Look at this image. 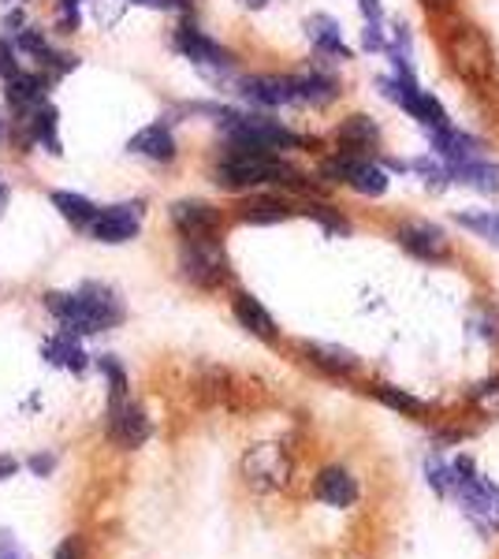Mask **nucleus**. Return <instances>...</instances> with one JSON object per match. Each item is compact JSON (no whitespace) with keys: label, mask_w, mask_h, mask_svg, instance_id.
Here are the masks:
<instances>
[{"label":"nucleus","mask_w":499,"mask_h":559,"mask_svg":"<svg viewBox=\"0 0 499 559\" xmlns=\"http://www.w3.org/2000/svg\"><path fill=\"white\" fill-rule=\"evenodd\" d=\"M4 205H8V183H0V213H4Z\"/></svg>","instance_id":"obj_46"},{"label":"nucleus","mask_w":499,"mask_h":559,"mask_svg":"<svg viewBox=\"0 0 499 559\" xmlns=\"http://www.w3.org/2000/svg\"><path fill=\"white\" fill-rule=\"evenodd\" d=\"M171 45H176L179 52L190 60L194 68H202L205 75H231L235 71V57L231 49H224L216 38H209V34L202 31V26L194 23H179L176 34H171Z\"/></svg>","instance_id":"obj_9"},{"label":"nucleus","mask_w":499,"mask_h":559,"mask_svg":"<svg viewBox=\"0 0 499 559\" xmlns=\"http://www.w3.org/2000/svg\"><path fill=\"white\" fill-rule=\"evenodd\" d=\"M425 139H429V153H437L443 165H462V160L488 157V142L477 139L474 131L455 128V123L437 128V131H425Z\"/></svg>","instance_id":"obj_17"},{"label":"nucleus","mask_w":499,"mask_h":559,"mask_svg":"<svg viewBox=\"0 0 499 559\" xmlns=\"http://www.w3.org/2000/svg\"><path fill=\"white\" fill-rule=\"evenodd\" d=\"M295 75V97H298V108H332L335 102L343 97V83L332 68H321V64H310L302 71H292Z\"/></svg>","instance_id":"obj_16"},{"label":"nucleus","mask_w":499,"mask_h":559,"mask_svg":"<svg viewBox=\"0 0 499 559\" xmlns=\"http://www.w3.org/2000/svg\"><path fill=\"white\" fill-rule=\"evenodd\" d=\"M317 179L324 187H347L358 198H384L392 187V176L384 173L377 157H351V153H332L317 165Z\"/></svg>","instance_id":"obj_4"},{"label":"nucleus","mask_w":499,"mask_h":559,"mask_svg":"<svg viewBox=\"0 0 499 559\" xmlns=\"http://www.w3.org/2000/svg\"><path fill=\"white\" fill-rule=\"evenodd\" d=\"M392 239L414 261H421V265H448V261L455 258L448 231H443L437 221H421V216H414V221H399Z\"/></svg>","instance_id":"obj_8"},{"label":"nucleus","mask_w":499,"mask_h":559,"mask_svg":"<svg viewBox=\"0 0 499 559\" xmlns=\"http://www.w3.org/2000/svg\"><path fill=\"white\" fill-rule=\"evenodd\" d=\"M369 392H373L377 403H384L388 411L403 414V418H425V414H429V403L417 400V395H411L406 388H399V384L377 381V384H369Z\"/></svg>","instance_id":"obj_25"},{"label":"nucleus","mask_w":499,"mask_h":559,"mask_svg":"<svg viewBox=\"0 0 499 559\" xmlns=\"http://www.w3.org/2000/svg\"><path fill=\"white\" fill-rule=\"evenodd\" d=\"M384 131H380L377 116L369 112H347L332 128V153H351V157H377Z\"/></svg>","instance_id":"obj_12"},{"label":"nucleus","mask_w":499,"mask_h":559,"mask_svg":"<svg viewBox=\"0 0 499 559\" xmlns=\"http://www.w3.org/2000/svg\"><path fill=\"white\" fill-rule=\"evenodd\" d=\"M15 474V459H0V477Z\"/></svg>","instance_id":"obj_44"},{"label":"nucleus","mask_w":499,"mask_h":559,"mask_svg":"<svg viewBox=\"0 0 499 559\" xmlns=\"http://www.w3.org/2000/svg\"><path fill=\"white\" fill-rule=\"evenodd\" d=\"M302 216V198L284 194V191H253L247 202L239 205V221L242 224H258V228H269V224H287Z\"/></svg>","instance_id":"obj_15"},{"label":"nucleus","mask_w":499,"mask_h":559,"mask_svg":"<svg viewBox=\"0 0 499 559\" xmlns=\"http://www.w3.org/2000/svg\"><path fill=\"white\" fill-rule=\"evenodd\" d=\"M97 369H102L105 381H108V407L123 403L127 400V369L120 366V358H116V355H102V358H97Z\"/></svg>","instance_id":"obj_33"},{"label":"nucleus","mask_w":499,"mask_h":559,"mask_svg":"<svg viewBox=\"0 0 499 559\" xmlns=\"http://www.w3.org/2000/svg\"><path fill=\"white\" fill-rule=\"evenodd\" d=\"M20 49L31 52V57H41L49 45H45V34L38 31V26H23V31H20Z\"/></svg>","instance_id":"obj_36"},{"label":"nucleus","mask_w":499,"mask_h":559,"mask_svg":"<svg viewBox=\"0 0 499 559\" xmlns=\"http://www.w3.org/2000/svg\"><path fill=\"white\" fill-rule=\"evenodd\" d=\"M440 52L448 60L451 75L459 83H466L477 94H488L499 83V57H496V45L480 31L477 23L470 20H455L448 23V31L440 34Z\"/></svg>","instance_id":"obj_1"},{"label":"nucleus","mask_w":499,"mask_h":559,"mask_svg":"<svg viewBox=\"0 0 499 559\" xmlns=\"http://www.w3.org/2000/svg\"><path fill=\"white\" fill-rule=\"evenodd\" d=\"M474 329H477V336L485 340V344L499 347V306L488 299V295L474 306Z\"/></svg>","instance_id":"obj_34"},{"label":"nucleus","mask_w":499,"mask_h":559,"mask_svg":"<svg viewBox=\"0 0 499 559\" xmlns=\"http://www.w3.org/2000/svg\"><path fill=\"white\" fill-rule=\"evenodd\" d=\"M45 358H49L52 366L75 369V373H83V369H86V355H83V347H79V340L71 336V332H60V336L45 347Z\"/></svg>","instance_id":"obj_30"},{"label":"nucleus","mask_w":499,"mask_h":559,"mask_svg":"<svg viewBox=\"0 0 499 559\" xmlns=\"http://www.w3.org/2000/svg\"><path fill=\"white\" fill-rule=\"evenodd\" d=\"M295 474V459L280 440H265V444H253L247 455H242V477H247L250 489L258 492H276L287 489Z\"/></svg>","instance_id":"obj_7"},{"label":"nucleus","mask_w":499,"mask_h":559,"mask_svg":"<svg viewBox=\"0 0 499 559\" xmlns=\"http://www.w3.org/2000/svg\"><path fill=\"white\" fill-rule=\"evenodd\" d=\"M239 4H247V8H265L269 0H239Z\"/></svg>","instance_id":"obj_47"},{"label":"nucleus","mask_w":499,"mask_h":559,"mask_svg":"<svg viewBox=\"0 0 499 559\" xmlns=\"http://www.w3.org/2000/svg\"><path fill=\"white\" fill-rule=\"evenodd\" d=\"M231 313H235V321H239V329H247L250 336L265 340V344H276V340H280V324H276V318H272L269 306L261 302L258 295H250V292H235V299H231Z\"/></svg>","instance_id":"obj_21"},{"label":"nucleus","mask_w":499,"mask_h":559,"mask_svg":"<svg viewBox=\"0 0 499 559\" xmlns=\"http://www.w3.org/2000/svg\"><path fill=\"white\" fill-rule=\"evenodd\" d=\"M79 556H83V545H79V537H68L57 548V559H79Z\"/></svg>","instance_id":"obj_42"},{"label":"nucleus","mask_w":499,"mask_h":559,"mask_svg":"<svg viewBox=\"0 0 499 559\" xmlns=\"http://www.w3.org/2000/svg\"><path fill=\"white\" fill-rule=\"evenodd\" d=\"M443 492H455L459 508L477 522L488 534H499V485L477 474V466L470 459H455L448 463V481Z\"/></svg>","instance_id":"obj_3"},{"label":"nucleus","mask_w":499,"mask_h":559,"mask_svg":"<svg viewBox=\"0 0 499 559\" xmlns=\"http://www.w3.org/2000/svg\"><path fill=\"white\" fill-rule=\"evenodd\" d=\"M168 216L183 239H221L224 231V213L202 198H179L168 205Z\"/></svg>","instance_id":"obj_14"},{"label":"nucleus","mask_w":499,"mask_h":559,"mask_svg":"<svg viewBox=\"0 0 499 559\" xmlns=\"http://www.w3.org/2000/svg\"><path fill=\"white\" fill-rule=\"evenodd\" d=\"M8 26H20V31H23V12H8Z\"/></svg>","instance_id":"obj_45"},{"label":"nucleus","mask_w":499,"mask_h":559,"mask_svg":"<svg viewBox=\"0 0 499 559\" xmlns=\"http://www.w3.org/2000/svg\"><path fill=\"white\" fill-rule=\"evenodd\" d=\"M0 559H26L23 545L12 534H8V530H0Z\"/></svg>","instance_id":"obj_39"},{"label":"nucleus","mask_w":499,"mask_h":559,"mask_svg":"<svg viewBox=\"0 0 499 559\" xmlns=\"http://www.w3.org/2000/svg\"><path fill=\"white\" fill-rule=\"evenodd\" d=\"M45 90H49V79L45 75H15V79H8L4 97L15 112H26V108L45 102Z\"/></svg>","instance_id":"obj_27"},{"label":"nucleus","mask_w":499,"mask_h":559,"mask_svg":"<svg viewBox=\"0 0 499 559\" xmlns=\"http://www.w3.org/2000/svg\"><path fill=\"white\" fill-rule=\"evenodd\" d=\"M361 49L377 52V57H384V49H388V20L384 23H366V26H361Z\"/></svg>","instance_id":"obj_35"},{"label":"nucleus","mask_w":499,"mask_h":559,"mask_svg":"<svg viewBox=\"0 0 499 559\" xmlns=\"http://www.w3.org/2000/svg\"><path fill=\"white\" fill-rule=\"evenodd\" d=\"M417 4H421L425 15H448L451 8L459 4V0H417Z\"/></svg>","instance_id":"obj_41"},{"label":"nucleus","mask_w":499,"mask_h":559,"mask_svg":"<svg viewBox=\"0 0 499 559\" xmlns=\"http://www.w3.org/2000/svg\"><path fill=\"white\" fill-rule=\"evenodd\" d=\"M131 4L157 8V12H190V4H194V0H131Z\"/></svg>","instance_id":"obj_38"},{"label":"nucleus","mask_w":499,"mask_h":559,"mask_svg":"<svg viewBox=\"0 0 499 559\" xmlns=\"http://www.w3.org/2000/svg\"><path fill=\"white\" fill-rule=\"evenodd\" d=\"M451 187H466L485 198H499V160L492 157H477V160H462V165H448Z\"/></svg>","instance_id":"obj_22"},{"label":"nucleus","mask_w":499,"mask_h":559,"mask_svg":"<svg viewBox=\"0 0 499 559\" xmlns=\"http://www.w3.org/2000/svg\"><path fill=\"white\" fill-rule=\"evenodd\" d=\"M358 12L366 23H384V4L380 0H358Z\"/></svg>","instance_id":"obj_40"},{"label":"nucleus","mask_w":499,"mask_h":559,"mask_svg":"<svg viewBox=\"0 0 499 559\" xmlns=\"http://www.w3.org/2000/svg\"><path fill=\"white\" fill-rule=\"evenodd\" d=\"M302 216H310V221L321 224V231L332 239H347L354 231V224L347 221V216L335 210L332 202H324V198H302Z\"/></svg>","instance_id":"obj_26"},{"label":"nucleus","mask_w":499,"mask_h":559,"mask_svg":"<svg viewBox=\"0 0 499 559\" xmlns=\"http://www.w3.org/2000/svg\"><path fill=\"white\" fill-rule=\"evenodd\" d=\"M406 176H414L417 183L425 187L429 194H443L451 187V173H448V165L437 157V153H417V157L406 160Z\"/></svg>","instance_id":"obj_24"},{"label":"nucleus","mask_w":499,"mask_h":559,"mask_svg":"<svg viewBox=\"0 0 499 559\" xmlns=\"http://www.w3.org/2000/svg\"><path fill=\"white\" fill-rule=\"evenodd\" d=\"M235 94L247 102L253 112H276V108H298L295 75H239Z\"/></svg>","instance_id":"obj_10"},{"label":"nucleus","mask_w":499,"mask_h":559,"mask_svg":"<svg viewBox=\"0 0 499 559\" xmlns=\"http://www.w3.org/2000/svg\"><path fill=\"white\" fill-rule=\"evenodd\" d=\"M127 150L134 153V157H146V160H157V165H168V160H176V134L165 120L150 123V128H142L134 134L131 142H127Z\"/></svg>","instance_id":"obj_23"},{"label":"nucleus","mask_w":499,"mask_h":559,"mask_svg":"<svg viewBox=\"0 0 499 559\" xmlns=\"http://www.w3.org/2000/svg\"><path fill=\"white\" fill-rule=\"evenodd\" d=\"M57 128H60V112H57V108H52V105H38V112L31 116V139H38L49 153H63Z\"/></svg>","instance_id":"obj_29"},{"label":"nucleus","mask_w":499,"mask_h":559,"mask_svg":"<svg viewBox=\"0 0 499 559\" xmlns=\"http://www.w3.org/2000/svg\"><path fill=\"white\" fill-rule=\"evenodd\" d=\"M0 75H4V79L20 75V60H15V49L4 38H0Z\"/></svg>","instance_id":"obj_37"},{"label":"nucleus","mask_w":499,"mask_h":559,"mask_svg":"<svg viewBox=\"0 0 499 559\" xmlns=\"http://www.w3.org/2000/svg\"><path fill=\"white\" fill-rule=\"evenodd\" d=\"M302 31L321 68H340V64H347V60H354V49L347 45V38H343V23L335 20V15L329 12L306 15Z\"/></svg>","instance_id":"obj_11"},{"label":"nucleus","mask_w":499,"mask_h":559,"mask_svg":"<svg viewBox=\"0 0 499 559\" xmlns=\"http://www.w3.org/2000/svg\"><path fill=\"white\" fill-rule=\"evenodd\" d=\"M31 471H38V474H49V471H52V459H49V455L34 459V463H31Z\"/></svg>","instance_id":"obj_43"},{"label":"nucleus","mask_w":499,"mask_h":559,"mask_svg":"<svg viewBox=\"0 0 499 559\" xmlns=\"http://www.w3.org/2000/svg\"><path fill=\"white\" fill-rule=\"evenodd\" d=\"M179 276L198 292H216L231 280V261L221 239H183L179 247Z\"/></svg>","instance_id":"obj_5"},{"label":"nucleus","mask_w":499,"mask_h":559,"mask_svg":"<svg viewBox=\"0 0 499 559\" xmlns=\"http://www.w3.org/2000/svg\"><path fill=\"white\" fill-rule=\"evenodd\" d=\"M466 403L474 407L480 418H499V373L485 377L466 392Z\"/></svg>","instance_id":"obj_32"},{"label":"nucleus","mask_w":499,"mask_h":559,"mask_svg":"<svg viewBox=\"0 0 499 559\" xmlns=\"http://www.w3.org/2000/svg\"><path fill=\"white\" fill-rule=\"evenodd\" d=\"M298 355H302L306 366L321 369L324 377H354L361 369V358L354 355L351 347H340V344H317V340H302L298 344Z\"/></svg>","instance_id":"obj_19"},{"label":"nucleus","mask_w":499,"mask_h":559,"mask_svg":"<svg viewBox=\"0 0 499 559\" xmlns=\"http://www.w3.org/2000/svg\"><path fill=\"white\" fill-rule=\"evenodd\" d=\"M45 306L57 313L63 332L71 336H94V332H108L123 321V299L108 284H83L75 295L49 292Z\"/></svg>","instance_id":"obj_2"},{"label":"nucleus","mask_w":499,"mask_h":559,"mask_svg":"<svg viewBox=\"0 0 499 559\" xmlns=\"http://www.w3.org/2000/svg\"><path fill=\"white\" fill-rule=\"evenodd\" d=\"M0 134H4V128H0Z\"/></svg>","instance_id":"obj_48"},{"label":"nucleus","mask_w":499,"mask_h":559,"mask_svg":"<svg viewBox=\"0 0 499 559\" xmlns=\"http://www.w3.org/2000/svg\"><path fill=\"white\" fill-rule=\"evenodd\" d=\"M52 205H57L60 216H68V221L75 224V228H86V224L97 216V210H102V205H94L90 198L68 194V191H52Z\"/></svg>","instance_id":"obj_31"},{"label":"nucleus","mask_w":499,"mask_h":559,"mask_svg":"<svg viewBox=\"0 0 499 559\" xmlns=\"http://www.w3.org/2000/svg\"><path fill=\"white\" fill-rule=\"evenodd\" d=\"M455 224L462 231H470L474 239L499 250V210H459Z\"/></svg>","instance_id":"obj_28"},{"label":"nucleus","mask_w":499,"mask_h":559,"mask_svg":"<svg viewBox=\"0 0 499 559\" xmlns=\"http://www.w3.org/2000/svg\"><path fill=\"white\" fill-rule=\"evenodd\" d=\"M313 496L324 503V508H335V511H347L354 503L361 500V489H358V477H354L347 466H324L321 474L313 477Z\"/></svg>","instance_id":"obj_20"},{"label":"nucleus","mask_w":499,"mask_h":559,"mask_svg":"<svg viewBox=\"0 0 499 559\" xmlns=\"http://www.w3.org/2000/svg\"><path fill=\"white\" fill-rule=\"evenodd\" d=\"M150 432H153V426L139 403L123 400V403H116V407H108V440H112V444L134 452V448L146 444Z\"/></svg>","instance_id":"obj_18"},{"label":"nucleus","mask_w":499,"mask_h":559,"mask_svg":"<svg viewBox=\"0 0 499 559\" xmlns=\"http://www.w3.org/2000/svg\"><path fill=\"white\" fill-rule=\"evenodd\" d=\"M377 86H380V94H384L392 105L403 108V112L411 116L421 131H437V128H448L451 123V116H448V108H443L440 97L432 94V90H425L417 79L380 75Z\"/></svg>","instance_id":"obj_6"},{"label":"nucleus","mask_w":499,"mask_h":559,"mask_svg":"<svg viewBox=\"0 0 499 559\" xmlns=\"http://www.w3.org/2000/svg\"><path fill=\"white\" fill-rule=\"evenodd\" d=\"M142 213H146V205L142 202L105 205V210H97L94 221L86 224V231H90V239L108 242V247H116V242H131L142 231Z\"/></svg>","instance_id":"obj_13"}]
</instances>
